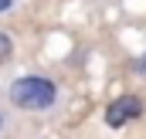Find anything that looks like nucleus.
Instances as JSON below:
<instances>
[{
    "label": "nucleus",
    "mask_w": 146,
    "mask_h": 139,
    "mask_svg": "<svg viewBox=\"0 0 146 139\" xmlns=\"http://www.w3.org/2000/svg\"><path fill=\"white\" fill-rule=\"evenodd\" d=\"M139 71H143V75H146V54H143V58H139Z\"/></svg>",
    "instance_id": "nucleus-5"
},
{
    "label": "nucleus",
    "mask_w": 146,
    "mask_h": 139,
    "mask_svg": "<svg viewBox=\"0 0 146 139\" xmlns=\"http://www.w3.org/2000/svg\"><path fill=\"white\" fill-rule=\"evenodd\" d=\"M10 102L24 112H48L58 102V85L44 75H21L10 81Z\"/></svg>",
    "instance_id": "nucleus-1"
},
{
    "label": "nucleus",
    "mask_w": 146,
    "mask_h": 139,
    "mask_svg": "<svg viewBox=\"0 0 146 139\" xmlns=\"http://www.w3.org/2000/svg\"><path fill=\"white\" fill-rule=\"evenodd\" d=\"M143 115V102L136 99V95H122V99H115V102L106 109V126L109 129H122L126 122H133V119H139Z\"/></svg>",
    "instance_id": "nucleus-2"
},
{
    "label": "nucleus",
    "mask_w": 146,
    "mask_h": 139,
    "mask_svg": "<svg viewBox=\"0 0 146 139\" xmlns=\"http://www.w3.org/2000/svg\"><path fill=\"white\" fill-rule=\"evenodd\" d=\"M10 7H14V0H0V14H3V10H10Z\"/></svg>",
    "instance_id": "nucleus-4"
},
{
    "label": "nucleus",
    "mask_w": 146,
    "mask_h": 139,
    "mask_svg": "<svg viewBox=\"0 0 146 139\" xmlns=\"http://www.w3.org/2000/svg\"><path fill=\"white\" fill-rule=\"evenodd\" d=\"M10 51H14V41H10V34H3V31H0V61H7V58H10Z\"/></svg>",
    "instance_id": "nucleus-3"
},
{
    "label": "nucleus",
    "mask_w": 146,
    "mask_h": 139,
    "mask_svg": "<svg viewBox=\"0 0 146 139\" xmlns=\"http://www.w3.org/2000/svg\"><path fill=\"white\" fill-rule=\"evenodd\" d=\"M0 132H3V112H0Z\"/></svg>",
    "instance_id": "nucleus-6"
}]
</instances>
